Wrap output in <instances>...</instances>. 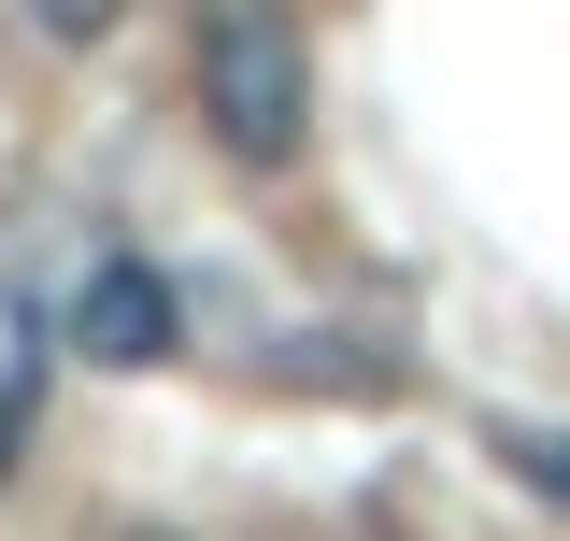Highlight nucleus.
Masks as SVG:
<instances>
[{
    "mask_svg": "<svg viewBox=\"0 0 570 541\" xmlns=\"http://www.w3.org/2000/svg\"><path fill=\"white\" fill-rule=\"evenodd\" d=\"M272 385H328V400H385V385H400V342L385 328H299L272 356Z\"/></svg>",
    "mask_w": 570,
    "mask_h": 541,
    "instance_id": "nucleus-3",
    "label": "nucleus"
},
{
    "mask_svg": "<svg viewBox=\"0 0 570 541\" xmlns=\"http://www.w3.org/2000/svg\"><path fill=\"white\" fill-rule=\"evenodd\" d=\"M485 456L528 484V499H557V513H570V427H513V413H499V427H485Z\"/></svg>",
    "mask_w": 570,
    "mask_h": 541,
    "instance_id": "nucleus-4",
    "label": "nucleus"
},
{
    "mask_svg": "<svg viewBox=\"0 0 570 541\" xmlns=\"http://www.w3.org/2000/svg\"><path fill=\"white\" fill-rule=\"evenodd\" d=\"M14 14H29L43 43H115V14H129V0H14Z\"/></svg>",
    "mask_w": 570,
    "mask_h": 541,
    "instance_id": "nucleus-5",
    "label": "nucleus"
},
{
    "mask_svg": "<svg viewBox=\"0 0 570 541\" xmlns=\"http://www.w3.org/2000/svg\"><path fill=\"white\" fill-rule=\"evenodd\" d=\"M171 342H186V299H171V270L100 257L86 285H71V356H86V371H157Z\"/></svg>",
    "mask_w": 570,
    "mask_h": 541,
    "instance_id": "nucleus-2",
    "label": "nucleus"
},
{
    "mask_svg": "<svg viewBox=\"0 0 570 541\" xmlns=\"http://www.w3.org/2000/svg\"><path fill=\"white\" fill-rule=\"evenodd\" d=\"M186 86H200V129L228 142L243 171H285V157H299V129H314V43L285 29L272 0H214Z\"/></svg>",
    "mask_w": 570,
    "mask_h": 541,
    "instance_id": "nucleus-1",
    "label": "nucleus"
},
{
    "mask_svg": "<svg viewBox=\"0 0 570 541\" xmlns=\"http://www.w3.org/2000/svg\"><path fill=\"white\" fill-rule=\"evenodd\" d=\"M129 541H171V528H129Z\"/></svg>",
    "mask_w": 570,
    "mask_h": 541,
    "instance_id": "nucleus-6",
    "label": "nucleus"
}]
</instances>
